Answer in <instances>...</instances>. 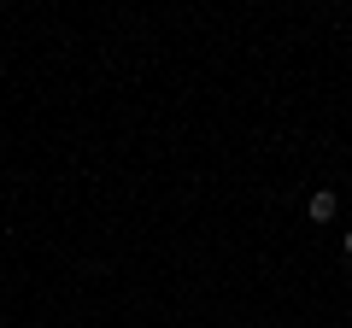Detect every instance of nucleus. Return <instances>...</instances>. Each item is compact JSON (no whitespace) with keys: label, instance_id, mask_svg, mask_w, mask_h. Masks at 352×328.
Returning a JSON list of instances; mask_svg holds the SVG:
<instances>
[{"label":"nucleus","instance_id":"obj_2","mask_svg":"<svg viewBox=\"0 0 352 328\" xmlns=\"http://www.w3.org/2000/svg\"><path fill=\"white\" fill-rule=\"evenodd\" d=\"M346 258H352V235H346Z\"/></svg>","mask_w":352,"mask_h":328},{"label":"nucleus","instance_id":"obj_1","mask_svg":"<svg viewBox=\"0 0 352 328\" xmlns=\"http://www.w3.org/2000/svg\"><path fill=\"white\" fill-rule=\"evenodd\" d=\"M335 211H340V200H335V194H329V188H317L311 200H305V217H311V223H329V217H335Z\"/></svg>","mask_w":352,"mask_h":328}]
</instances>
